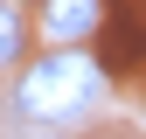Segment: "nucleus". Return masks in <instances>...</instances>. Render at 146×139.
<instances>
[{
    "mask_svg": "<svg viewBox=\"0 0 146 139\" xmlns=\"http://www.w3.org/2000/svg\"><path fill=\"white\" fill-rule=\"evenodd\" d=\"M98 83H104V70L90 63L84 49H49L42 63H28L21 91H14V111H21V118H42V125L84 118L90 104H98Z\"/></svg>",
    "mask_w": 146,
    "mask_h": 139,
    "instance_id": "nucleus-1",
    "label": "nucleus"
},
{
    "mask_svg": "<svg viewBox=\"0 0 146 139\" xmlns=\"http://www.w3.org/2000/svg\"><path fill=\"white\" fill-rule=\"evenodd\" d=\"M42 28L56 49H77L84 35L104 28V0H42Z\"/></svg>",
    "mask_w": 146,
    "mask_h": 139,
    "instance_id": "nucleus-2",
    "label": "nucleus"
},
{
    "mask_svg": "<svg viewBox=\"0 0 146 139\" xmlns=\"http://www.w3.org/2000/svg\"><path fill=\"white\" fill-rule=\"evenodd\" d=\"M98 35H104V63H118V70L146 56V21L125 7V0H111V7H104V28H98Z\"/></svg>",
    "mask_w": 146,
    "mask_h": 139,
    "instance_id": "nucleus-3",
    "label": "nucleus"
},
{
    "mask_svg": "<svg viewBox=\"0 0 146 139\" xmlns=\"http://www.w3.org/2000/svg\"><path fill=\"white\" fill-rule=\"evenodd\" d=\"M21 49H28V14L21 0H0V63H21Z\"/></svg>",
    "mask_w": 146,
    "mask_h": 139,
    "instance_id": "nucleus-4",
    "label": "nucleus"
}]
</instances>
